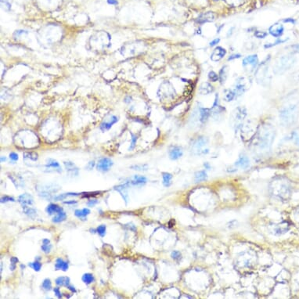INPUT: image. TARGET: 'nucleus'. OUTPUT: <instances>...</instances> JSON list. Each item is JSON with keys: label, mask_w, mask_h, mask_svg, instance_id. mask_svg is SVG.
<instances>
[{"label": "nucleus", "mask_w": 299, "mask_h": 299, "mask_svg": "<svg viewBox=\"0 0 299 299\" xmlns=\"http://www.w3.org/2000/svg\"><path fill=\"white\" fill-rule=\"evenodd\" d=\"M10 158L11 159V160H14V161H17V160H18V154H16V153H14V152L10 153Z\"/></svg>", "instance_id": "3c124183"}, {"label": "nucleus", "mask_w": 299, "mask_h": 299, "mask_svg": "<svg viewBox=\"0 0 299 299\" xmlns=\"http://www.w3.org/2000/svg\"><path fill=\"white\" fill-rule=\"evenodd\" d=\"M183 154L182 148L179 147H173L169 151V157L172 160H177Z\"/></svg>", "instance_id": "ddd939ff"}, {"label": "nucleus", "mask_w": 299, "mask_h": 299, "mask_svg": "<svg viewBox=\"0 0 299 299\" xmlns=\"http://www.w3.org/2000/svg\"><path fill=\"white\" fill-rule=\"evenodd\" d=\"M165 87H164V85H161L160 88H161V90H162V96L163 97H170V96H173L174 94V89H172V87L171 86L169 82H165L164 83Z\"/></svg>", "instance_id": "2eb2a0df"}, {"label": "nucleus", "mask_w": 299, "mask_h": 299, "mask_svg": "<svg viewBox=\"0 0 299 299\" xmlns=\"http://www.w3.org/2000/svg\"><path fill=\"white\" fill-rule=\"evenodd\" d=\"M42 243H43V244H48L50 243V241H49L48 239H44L43 241H42Z\"/></svg>", "instance_id": "e2e57ef3"}, {"label": "nucleus", "mask_w": 299, "mask_h": 299, "mask_svg": "<svg viewBox=\"0 0 299 299\" xmlns=\"http://www.w3.org/2000/svg\"><path fill=\"white\" fill-rule=\"evenodd\" d=\"M94 164H95V163H94V161H90V162L88 164V165L86 166V169H88L89 170H91V169L93 168V166H94Z\"/></svg>", "instance_id": "4d7b16f0"}, {"label": "nucleus", "mask_w": 299, "mask_h": 299, "mask_svg": "<svg viewBox=\"0 0 299 299\" xmlns=\"http://www.w3.org/2000/svg\"><path fill=\"white\" fill-rule=\"evenodd\" d=\"M132 135V141H131V144L130 147H129V151H132L135 147V144H136V140H137V137L136 135H134V134H131Z\"/></svg>", "instance_id": "37998d69"}, {"label": "nucleus", "mask_w": 299, "mask_h": 299, "mask_svg": "<svg viewBox=\"0 0 299 299\" xmlns=\"http://www.w3.org/2000/svg\"><path fill=\"white\" fill-rule=\"evenodd\" d=\"M90 214V210L89 208H84L82 210H76L75 211V215L79 219L82 220H86V216Z\"/></svg>", "instance_id": "393cba45"}, {"label": "nucleus", "mask_w": 299, "mask_h": 299, "mask_svg": "<svg viewBox=\"0 0 299 299\" xmlns=\"http://www.w3.org/2000/svg\"><path fill=\"white\" fill-rule=\"evenodd\" d=\"M64 165H65L67 172H68L69 173H71L72 175H75V176H78V174H79V169L75 165L74 163L70 162V161H65L64 162Z\"/></svg>", "instance_id": "412c9836"}, {"label": "nucleus", "mask_w": 299, "mask_h": 299, "mask_svg": "<svg viewBox=\"0 0 299 299\" xmlns=\"http://www.w3.org/2000/svg\"><path fill=\"white\" fill-rule=\"evenodd\" d=\"M215 20V15L212 13H206V14H201L200 17H198L197 21L198 23H205V22H210Z\"/></svg>", "instance_id": "aec40b11"}, {"label": "nucleus", "mask_w": 299, "mask_h": 299, "mask_svg": "<svg viewBox=\"0 0 299 299\" xmlns=\"http://www.w3.org/2000/svg\"><path fill=\"white\" fill-rule=\"evenodd\" d=\"M82 281H83L85 284H90L94 281V277L93 276H92V274L89 273V272H88V273L84 274L83 276H82Z\"/></svg>", "instance_id": "72a5a7b5"}, {"label": "nucleus", "mask_w": 299, "mask_h": 299, "mask_svg": "<svg viewBox=\"0 0 299 299\" xmlns=\"http://www.w3.org/2000/svg\"><path fill=\"white\" fill-rule=\"evenodd\" d=\"M214 1H219V0H214Z\"/></svg>", "instance_id": "338daca9"}, {"label": "nucleus", "mask_w": 299, "mask_h": 299, "mask_svg": "<svg viewBox=\"0 0 299 299\" xmlns=\"http://www.w3.org/2000/svg\"><path fill=\"white\" fill-rule=\"evenodd\" d=\"M247 112H246V109L244 107H238L235 111L234 114V122H235L236 129H237L239 126H241V122L244 120V117H246Z\"/></svg>", "instance_id": "20e7f679"}, {"label": "nucleus", "mask_w": 299, "mask_h": 299, "mask_svg": "<svg viewBox=\"0 0 299 299\" xmlns=\"http://www.w3.org/2000/svg\"><path fill=\"white\" fill-rule=\"evenodd\" d=\"M33 197L32 195L28 194H23L18 197V201L22 206L32 205L34 203Z\"/></svg>", "instance_id": "9b49d317"}, {"label": "nucleus", "mask_w": 299, "mask_h": 299, "mask_svg": "<svg viewBox=\"0 0 299 299\" xmlns=\"http://www.w3.org/2000/svg\"><path fill=\"white\" fill-rule=\"evenodd\" d=\"M117 122H118V117H116V116H111L109 122H104L102 124H101L100 129L103 132H106V131L109 130V129L113 126V125H114V124Z\"/></svg>", "instance_id": "f8f14e48"}, {"label": "nucleus", "mask_w": 299, "mask_h": 299, "mask_svg": "<svg viewBox=\"0 0 299 299\" xmlns=\"http://www.w3.org/2000/svg\"><path fill=\"white\" fill-rule=\"evenodd\" d=\"M23 212L25 213L27 216H28L30 218H32V219H34L36 216V210L32 208V207H28L27 206H23Z\"/></svg>", "instance_id": "c756f323"}, {"label": "nucleus", "mask_w": 299, "mask_h": 299, "mask_svg": "<svg viewBox=\"0 0 299 299\" xmlns=\"http://www.w3.org/2000/svg\"><path fill=\"white\" fill-rule=\"evenodd\" d=\"M241 56L240 55V54H233V55H231L230 57L228 58V60H234V59L241 58Z\"/></svg>", "instance_id": "5fc2aeb1"}, {"label": "nucleus", "mask_w": 299, "mask_h": 299, "mask_svg": "<svg viewBox=\"0 0 299 299\" xmlns=\"http://www.w3.org/2000/svg\"><path fill=\"white\" fill-rule=\"evenodd\" d=\"M173 178L172 174L169 173V172H163L162 173V179H163V185L165 187H169L172 185V179Z\"/></svg>", "instance_id": "a878e982"}, {"label": "nucleus", "mask_w": 299, "mask_h": 299, "mask_svg": "<svg viewBox=\"0 0 299 299\" xmlns=\"http://www.w3.org/2000/svg\"><path fill=\"white\" fill-rule=\"evenodd\" d=\"M112 165H113V161L110 158L104 157V158H101L100 160H99L98 163H97L96 168L98 171L104 172L109 171V169L111 168Z\"/></svg>", "instance_id": "39448f33"}, {"label": "nucleus", "mask_w": 299, "mask_h": 299, "mask_svg": "<svg viewBox=\"0 0 299 299\" xmlns=\"http://www.w3.org/2000/svg\"><path fill=\"white\" fill-rule=\"evenodd\" d=\"M298 108L297 105L291 104L283 107L280 111V118L284 126H291L297 120Z\"/></svg>", "instance_id": "f257e3e1"}, {"label": "nucleus", "mask_w": 299, "mask_h": 299, "mask_svg": "<svg viewBox=\"0 0 299 299\" xmlns=\"http://www.w3.org/2000/svg\"><path fill=\"white\" fill-rule=\"evenodd\" d=\"M64 203L65 204H77V201H73V200H71V201H64Z\"/></svg>", "instance_id": "680f3d73"}, {"label": "nucleus", "mask_w": 299, "mask_h": 299, "mask_svg": "<svg viewBox=\"0 0 299 299\" xmlns=\"http://www.w3.org/2000/svg\"><path fill=\"white\" fill-rule=\"evenodd\" d=\"M204 169H207V170H210V169H211V166L210 164H209V163H207V162L204 163Z\"/></svg>", "instance_id": "052dcab7"}, {"label": "nucleus", "mask_w": 299, "mask_h": 299, "mask_svg": "<svg viewBox=\"0 0 299 299\" xmlns=\"http://www.w3.org/2000/svg\"><path fill=\"white\" fill-rule=\"evenodd\" d=\"M79 194H76V193H66V194H60L58 196H55L53 197V199L55 201H63L65 198H67V197H70V196H79Z\"/></svg>", "instance_id": "2f4dec72"}, {"label": "nucleus", "mask_w": 299, "mask_h": 299, "mask_svg": "<svg viewBox=\"0 0 299 299\" xmlns=\"http://www.w3.org/2000/svg\"><path fill=\"white\" fill-rule=\"evenodd\" d=\"M45 166H46V168H52V169H54L55 170L58 171V172L61 171V168H60V164L57 162V160H53V159H49Z\"/></svg>", "instance_id": "bb28decb"}, {"label": "nucleus", "mask_w": 299, "mask_h": 299, "mask_svg": "<svg viewBox=\"0 0 299 299\" xmlns=\"http://www.w3.org/2000/svg\"><path fill=\"white\" fill-rule=\"evenodd\" d=\"M56 284L58 286H67L70 284V278L67 276H60L56 280Z\"/></svg>", "instance_id": "cd10ccee"}, {"label": "nucleus", "mask_w": 299, "mask_h": 299, "mask_svg": "<svg viewBox=\"0 0 299 299\" xmlns=\"http://www.w3.org/2000/svg\"><path fill=\"white\" fill-rule=\"evenodd\" d=\"M292 138L293 139H294V143H295L297 145L299 146V129L294 131V133H293L292 135Z\"/></svg>", "instance_id": "c03bdc74"}, {"label": "nucleus", "mask_w": 299, "mask_h": 299, "mask_svg": "<svg viewBox=\"0 0 299 299\" xmlns=\"http://www.w3.org/2000/svg\"><path fill=\"white\" fill-rule=\"evenodd\" d=\"M28 266H30V267H32V269H33L35 271H36V272L40 271L41 268H42V264H41L39 262H38V261H36V262H35V263H29Z\"/></svg>", "instance_id": "e433bc0d"}, {"label": "nucleus", "mask_w": 299, "mask_h": 299, "mask_svg": "<svg viewBox=\"0 0 299 299\" xmlns=\"http://www.w3.org/2000/svg\"><path fill=\"white\" fill-rule=\"evenodd\" d=\"M147 179L145 176H135L132 179L130 182H129V185L132 184L133 186H143L144 184L147 183Z\"/></svg>", "instance_id": "f3484780"}, {"label": "nucleus", "mask_w": 299, "mask_h": 299, "mask_svg": "<svg viewBox=\"0 0 299 299\" xmlns=\"http://www.w3.org/2000/svg\"><path fill=\"white\" fill-rule=\"evenodd\" d=\"M258 63V59L257 55L248 56L243 60V67H246L247 66L250 65L252 67V69H254V67L257 66Z\"/></svg>", "instance_id": "6e6552de"}, {"label": "nucleus", "mask_w": 299, "mask_h": 299, "mask_svg": "<svg viewBox=\"0 0 299 299\" xmlns=\"http://www.w3.org/2000/svg\"><path fill=\"white\" fill-rule=\"evenodd\" d=\"M296 59L293 55L283 56L278 59L273 66V72L276 75H282L290 70L295 64Z\"/></svg>", "instance_id": "f03ea898"}, {"label": "nucleus", "mask_w": 299, "mask_h": 299, "mask_svg": "<svg viewBox=\"0 0 299 299\" xmlns=\"http://www.w3.org/2000/svg\"><path fill=\"white\" fill-rule=\"evenodd\" d=\"M97 203H98L97 200H91V201H89V202L87 203V205L89 206V207H93Z\"/></svg>", "instance_id": "864d4df0"}, {"label": "nucleus", "mask_w": 299, "mask_h": 299, "mask_svg": "<svg viewBox=\"0 0 299 299\" xmlns=\"http://www.w3.org/2000/svg\"><path fill=\"white\" fill-rule=\"evenodd\" d=\"M51 248H52V245H51L50 244H42V250L45 253L49 252V251H51Z\"/></svg>", "instance_id": "a18cd8bd"}, {"label": "nucleus", "mask_w": 299, "mask_h": 299, "mask_svg": "<svg viewBox=\"0 0 299 299\" xmlns=\"http://www.w3.org/2000/svg\"><path fill=\"white\" fill-rule=\"evenodd\" d=\"M171 257L175 261H179L182 258V254L179 251H173L171 254Z\"/></svg>", "instance_id": "58836bf2"}, {"label": "nucleus", "mask_w": 299, "mask_h": 299, "mask_svg": "<svg viewBox=\"0 0 299 299\" xmlns=\"http://www.w3.org/2000/svg\"><path fill=\"white\" fill-rule=\"evenodd\" d=\"M284 22H291V23H294V20H293V19H291V18H288V19H287V20H284Z\"/></svg>", "instance_id": "0e129e2a"}, {"label": "nucleus", "mask_w": 299, "mask_h": 299, "mask_svg": "<svg viewBox=\"0 0 299 299\" xmlns=\"http://www.w3.org/2000/svg\"><path fill=\"white\" fill-rule=\"evenodd\" d=\"M6 160V157H1V162H3V161H5Z\"/></svg>", "instance_id": "69168bd1"}, {"label": "nucleus", "mask_w": 299, "mask_h": 299, "mask_svg": "<svg viewBox=\"0 0 299 299\" xmlns=\"http://www.w3.org/2000/svg\"><path fill=\"white\" fill-rule=\"evenodd\" d=\"M10 270L14 271V269H16V264L18 263V258L16 257H12L11 259H10Z\"/></svg>", "instance_id": "79ce46f5"}, {"label": "nucleus", "mask_w": 299, "mask_h": 299, "mask_svg": "<svg viewBox=\"0 0 299 299\" xmlns=\"http://www.w3.org/2000/svg\"><path fill=\"white\" fill-rule=\"evenodd\" d=\"M53 291H54V293H55V295L57 296L58 298H60V297H62V294H61V292L60 291V289H59L58 288H54L53 289Z\"/></svg>", "instance_id": "603ef678"}, {"label": "nucleus", "mask_w": 299, "mask_h": 299, "mask_svg": "<svg viewBox=\"0 0 299 299\" xmlns=\"http://www.w3.org/2000/svg\"><path fill=\"white\" fill-rule=\"evenodd\" d=\"M284 26L281 25V24H277V23L276 24H273V25L269 28V33L272 36L276 37V38L280 37L283 35V33H284Z\"/></svg>", "instance_id": "9d476101"}, {"label": "nucleus", "mask_w": 299, "mask_h": 299, "mask_svg": "<svg viewBox=\"0 0 299 299\" xmlns=\"http://www.w3.org/2000/svg\"><path fill=\"white\" fill-rule=\"evenodd\" d=\"M8 201H13L14 202L15 200H14V197H9V196H4L1 198V203H5V202H8Z\"/></svg>", "instance_id": "49530a36"}, {"label": "nucleus", "mask_w": 299, "mask_h": 299, "mask_svg": "<svg viewBox=\"0 0 299 299\" xmlns=\"http://www.w3.org/2000/svg\"><path fill=\"white\" fill-rule=\"evenodd\" d=\"M211 110L207 108H203L202 107V108L200 109V121L202 123H204V122L207 120V118H208V117L211 114Z\"/></svg>", "instance_id": "b1692460"}, {"label": "nucleus", "mask_w": 299, "mask_h": 299, "mask_svg": "<svg viewBox=\"0 0 299 299\" xmlns=\"http://www.w3.org/2000/svg\"><path fill=\"white\" fill-rule=\"evenodd\" d=\"M236 167L241 168L243 169H247L250 166V160L247 156H241L234 164Z\"/></svg>", "instance_id": "1a4fd4ad"}, {"label": "nucleus", "mask_w": 299, "mask_h": 299, "mask_svg": "<svg viewBox=\"0 0 299 299\" xmlns=\"http://www.w3.org/2000/svg\"><path fill=\"white\" fill-rule=\"evenodd\" d=\"M96 232L98 233L99 235H100L101 237H104L106 234V226H104V225L99 226L96 229Z\"/></svg>", "instance_id": "ea45409f"}, {"label": "nucleus", "mask_w": 299, "mask_h": 299, "mask_svg": "<svg viewBox=\"0 0 299 299\" xmlns=\"http://www.w3.org/2000/svg\"><path fill=\"white\" fill-rule=\"evenodd\" d=\"M226 49L222 48V47L219 46L214 49V51H213L211 55V59L213 61H219V60H222L224 56L226 55Z\"/></svg>", "instance_id": "423d86ee"}, {"label": "nucleus", "mask_w": 299, "mask_h": 299, "mask_svg": "<svg viewBox=\"0 0 299 299\" xmlns=\"http://www.w3.org/2000/svg\"><path fill=\"white\" fill-rule=\"evenodd\" d=\"M131 169L136 171H147L148 169L147 164H135V165L131 166Z\"/></svg>", "instance_id": "f704fd0d"}, {"label": "nucleus", "mask_w": 299, "mask_h": 299, "mask_svg": "<svg viewBox=\"0 0 299 299\" xmlns=\"http://www.w3.org/2000/svg\"><path fill=\"white\" fill-rule=\"evenodd\" d=\"M207 179V174L205 170L198 171L194 175V180L197 183L201 182H204Z\"/></svg>", "instance_id": "6ab92c4d"}, {"label": "nucleus", "mask_w": 299, "mask_h": 299, "mask_svg": "<svg viewBox=\"0 0 299 299\" xmlns=\"http://www.w3.org/2000/svg\"><path fill=\"white\" fill-rule=\"evenodd\" d=\"M124 226H125V228H126V229H130V230L134 231V232H136V227H135V225H133L132 223L126 224V225H125Z\"/></svg>", "instance_id": "09e8293b"}, {"label": "nucleus", "mask_w": 299, "mask_h": 299, "mask_svg": "<svg viewBox=\"0 0 299 299\" xmlns=\"http://www.w3.org/2000/svg\"><path fill=\"white\" fill-rule=\"evenodd\" d=\"M213 92V87L211 85L207 82H204L201 85L200 88H199V92L201 95H207V94L211 93Z\"/></svg>", "instance_id": "a211bd4d"}, {"label": "nucleus", "mask_w": 299, "mask_h": 299, "mask_svg": "<svg viewBox=\"0 0 299 299\" xmlns=\"http://www.w3.org/2000/svg\"><path fill=\"white\" fill-rule=\"evenodd\" d=\"M246 86L244 83L243 82V79H238L237 82H236L235 89H234V92L236 93V96H241L245 92Z\"/></svg>", "instance_id": "dca6fc26"}, {"label": "nucleus", "mask_w": 299, "mask_h": 299, "mask_svg": "<svg viewBox=\"0 0 299 299\" xmlns=\"http://www.w3.org/2000/svg\"><path fill=\"white\" fill-rule=\"evenodd\" d=\"M208 140L205 137H198L193 144V152L196 155H205L209 152L207 148Z\"/></svg>", "instance_id": "7ed1b4c3"}, {"label": "nucleus", "mask_w": 299, "mask_h": 299, "mask_svg": "<svg viewBox=\"0 0 299 299\" xmlns=\"http://www.w3.org/2000/svg\"><path fill=\"white\" fill-rule=\"evenodd\" d=\"M219 41H220V39H214L213 41H211V42H210V45L211 46H214V45H217L218 43L219 42Z\"/></svg>", "instance_id": "6e6d98bb"}, {"label": "nucleus", "mask_w": 299, "mask_h": 299, "mask_svg": "<svg viewBox=\"0 0 299 299\" xmlns=\"http://www.w3.org/2000/svg\"><path fill=\"white\" fill-rule=\"evenodd\" d=\"M67 218V215L64 211H60V212L57 213V216L53 219V222H55V223H59V222H61L63 221H64Z\"/></svg>", "instance_id": "c85d7f7f"}, {"label": "nucleus", "mask_w": 299, "mask_h": 299, "mask_svg": "<svg viewBox=\"0 0 299 299\" xmlns=\"http://www.w3.org/2000/svg\"><path fill=\"white\" fill-rule=\"evenodd\" d=\"M254 35H255L257 38H258V39H263V38H265V37L267 35V34H266V32H260V31H257V32H254Z\"/></svg>", "instance_id": "de8ad7c7"}, {"label": "nucleus", "mask_w": 299, "mask_h": 299, "mask_svg": "<svg viewBox=\"0 0 299 299\" xmlns=\"http://www.w3.org/2000/svg\"><path fill=\"white\" fill-rule=\"evenodd\" d=\"M292 80L295 82H299V70L295 71L292 75Z\"/></svg>", "instance_id": "8fccbe9b"}, {"label": "nucleus", "mask_w": 299, "mask_h": 299, "mask_svg": "<svg viewBox=\"0 0 299 299\" xmlns=\"http://www.w3.org/2000/svg\"><path fill=\"white\" fill-rule=\"evenodd\" d=\"M227 72H228V67L227 66H224L220 70L219 72V79H220L221 83H223L226 81V78H227Z\"/></svg>", "instance_id": "7c9ffc66"}, {"label": "nucleus", "mask_w": 299, "mask_h": 299, "mask_svg": "<svg viewBox=\"0 0 299 299\" xmlns=\"http://www.w3.org/2000/svg\"><path fill=\"white\" fill-rule=\"evenodd\" d=\"M107 2L110 5H117V3H118L117 0H107Z\"/></svg>", "instance_id": "13d9d810"}, {"label": "nucleus", "mask_w": 299, "mask_h": 299, "mask_svg": "<svg viewBox=\"0 0 299 299\" xmlns=\"http://www.w3.org/2000/svg\"><path fill=\"white\" fill-rule=\"evenodd\" d=\"M42 288L46 291H49L52 288V283L49 279H45L42 282Z\"/></svg>", "instance_id": "c9c22d12"}, {"label": "nucleus", "mask_w": 299, "mask_h": 299, "mask_svg": "<svg viewBox=\"0 0 299 299\" xmlns=\"http://www.w3.org/2000/svg\"><path fill=\"white\" fill-rule=\"evenodd\" d=\"M289 225H288L287 222H284V223H281L277 225V226L275 227V229H273V232L275 235H282V234L285 233L288 231L289 229Z\"/></svg>", "instance_id": "4468645a"}, {"label": "nucleus", "mask_w": 299, "mask_h": 299, "mask_svg": "<svg viewBox=\"0 0 299 299\" xmlns=\"http://www.w3.org/2000/svg\"><path fill=\"white\" fill-rule=\"evenodd\" d=\"M23 158H29L32 160H36L38 159V154L35 153H25L23 154Z\"/></svg>", "instance_id": "4c0bfd02"}, {"label": "nucleus", "mask_w": 299, "mask_h": 299, "mask_svg": "<svg viewBox=\"0 0 299 299\" xmlns=\"http://www.w3.org/2000/svg\"><path fill=\"white\" fill-rule=\"evenodd\" d=\"M67 288H68V289L70 290V291H71L73 293H76V289H75V288L74 287V286H71V285H70V284H69V285L67 286Z\"/></svg>", "instance_id": "bf43d9fd"}, {"label": "nucleus", "mask_w": 299, "mask_h": 299, "mask_svg": "<svg viewBox=\"0 0 299 299\" xmlns=\"http://www.w3.org/2000/svg\"><path fill=\"white\" fill-rule=\"evenodd\" d=\"M63 211V208L55 204H49L46 207V211L49 215H53L54 214V213L60 212V211Z\"/></svg>", "instance_id": "5701e85b"}, {"label": "nucleus", "mask_w": 299, "mask_h": 299, "mask_svg": "<svg viewBox=\"0 0 299 299\" xmlns=\"http://www.w3.org/2000/svg\"><path fill=\"white\" fill-rule=\"evenodd\" d=\"M55 268L57 270H63L65 272L68 269V263L64 262L63 259L57 258L56 261Z\"/></svg>", "instance_id": "4be33fe9"}, {"label": "nucleus", "mask_w": 299, "mask_h": 299, "mask_svg": "<svg viewBox=\"0 0 299 299\" xmlns=\"http://www.w3.org/2000/svg\"><path fill=\"white\" fill-rule=\"evenodd\" d=\"M236 96V93L234 92V91L230 90V89H227V90L225 91V96H224V99L225 100L227 101V102H229V101H232Z\"/></svg>", "instance_id": "473e14b6"}, {"label": "nucleus", "mask_w": 299, "mask_h": 299, "mask_svg": "<svg viewBox=\"0 0 299 299\" xmlns=\"http://www.w3.org/2000/svg\"><path fill=\"white\" fill-rule=\"evenodd\" d=\"M129 186V182H126V183L122 184V185H119V186H114V190L118 191V192L120 193L122 197H123L124 201H126V204H127L128 201H129V195H128V192H127V189Z\"/></svg>", "instance_id": "0eeeda50"}, {"label": "nucleus", "mask_w": 299, "mask_h": 299, "mask_svg": "<svg viewBox=\"0 0 299 299\" xmlns=\"http://www.w3.org/2000/svg\"><path fill=\"white\" fill-rule=\"evenodd\" d=\"M208 78H209V79H210V80L211 81V82H217L218 79H219V75H218L217 74H216V72H214V71H210V72H209V74H208Z\"/></svg>", "instance_id": "a19ab883"}]
</instances>
